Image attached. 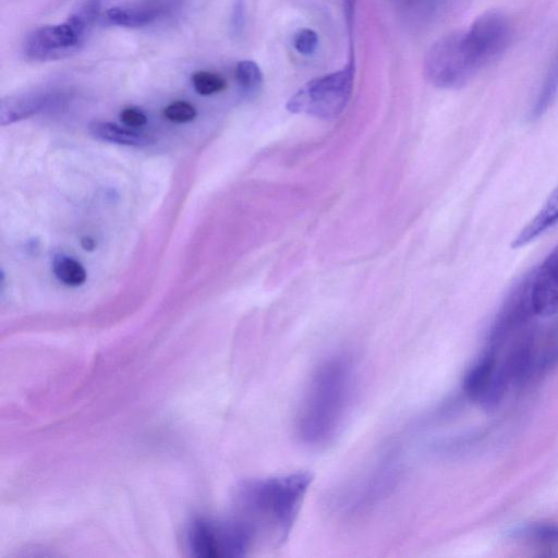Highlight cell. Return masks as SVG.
I'll use <instances>...</instances> for the list:
<instances>
[{
  "label": "cell",
  "mask_w": 558,
  "mask_h": 558,
  "mask_svg": "<svg viewBox=\"0 0 558 558\" xmlns=\"http://www.w3.org/2000/svg\"><path fill=\"white\" fill-rule=\"evenodd\" d=\"M512 24L501 12L478 16L466 31L434 43L424 58L426 80L439 88H459L499 58L512 39Z\"/></svg>",
  "instance_id": "6da1fadb"
},
{
  "label": "cell",
  "mask_w": 558,
  "mask_h": 558,
  "mask_svg": "<svg viewBox=\"0 0 558 558\" xmlns=\"http://www.w3.org/2000/svg\"><path fill=\"white\" fill-rule=\"evenodd\" d=\"M312 477L308 473L254 480L244 483L236 494L241 520L256 541L260 534L282 543L298 517Z\"/></svg>",
  "instance_id": "7a4b0ae2"
},
{
  "label": "cell",
  "mask_w": 558,
  "mask_h": 558,
  "mask_svg": "<svg viewBox=\"0 0 558 558\" xmlns=\"http://www.w3.org/2000/svg\"><path fill=\"white\" fill-rule=\"evenodd\" d=\"M353 373L342 356L324 361L314 372L296 415V433L311 446L329 441L340 427L351 397Z\"/></svg>",
  "instance_id": "3957f363"
},
{
  "label": "cell",
  "mask_w": 558,
  "mask_h": 558,
  "mask_svg": "<svg viewBox=\"0 0 558 558\" xmlns=\"http://www.w3.org/2000/svg\"><path fill=\"white\" fill-rule=\"evenodd\" d=\"M348 27L350 57L345 66L315 77L302 86L286 105L290 112L331 120L344 111L351 99L355 73L353 25Z\"/></svg>",
  "instance_id": "277c9868"
},
{
  "label": "cell",
  "mask_w": 558,
  "mask_h": 558,
  "mask_svg": "<svg viewBox=\"0 0 558 558\" xmlns=\"http://www.w3.org/2000/svg\"><path fill=\"white\" fill-rule=\"evenodd\" d=\"M100 0H87L69 19L59 24L33 31L24 43V54L31 61H53L75 53L88 27L97 19Z\"/></svg>",
  "instance_id": "5b68a950"
},
{
  "label": "cell",
  "mask_w": 558,
  "mask_h": 558,
  "mask_svg": "<svg viewBox=\"0 0 558 558\" xmlns=\"http://www.w3.org/2000/svg\"><path fill=\"white\" fill-rule=\"evenodd\" d=\"M187 548L196 557H239L252 547L254 538L238 519H197L186 531Z\"/></svg>",
  "instance_id": "8992f818"
},
{
  "label": "cell",
  "mask_w": 558,
  "mask_h": 558,
  "mask_svg": "<svg viewBox=\"0 0 558 558\" xmlns=\"http://www.w3.org/2000/svg\"><path fill=\"white\" fill-rule=\"evenodd\" d=\"M509 388L501 363L489 350L470 368L463 381L465 395L486 409L496 407Z\"/></svg>",
  "instance_id": "52a82bcc"
},
{
  "label": "cell",
  "mask_w": 558,
  "mask_h": 558,
  "mask_svg": "<svg viewBox=\"0 0 558 558\" xmlns=\"http://www.w3.org/2000/svg\"><path fill=\"white\" fill-rule=\"evenodd\" d=\"M530 298L536 316L558 315V245L531 276Z\"/></svg>",
  "instance_id": "ba28073f"
},
{
  "label": "cell",
  "mask_w": 558,
  "mask_h": 558,
  "mask_svg": "<svg viewBox=\"0 0 558 558\" xmlns=\"http://www.w3.org/2000/svg\"><path fill=\"white\" fill-rule=\"evenodd\" d=\"M54 95L37 90L2 98L0 102V121L2 125L20 121L41 111Z\"/></svg>",
  "instance_id": "9c48e42d"
},
{
  "label": "cell",
  "mask_w": 558,
  "mask_h": 558,
  "mask_svg": "<svg viewBox=\"0 0 558 558\" xmlns=\"http://www.w3.org/2000/svg\"><path fill=\"white\" fill-rule=\"evenodd\" d=\"M558 226V186L549 194L536 215L512 241L513 248L523 247Z\"/></svg>",
  "instance_id": "30bf717a"
},
{
  "label": "cell",
  "mask_w": 558,
  "mask_h": 558,
  "mask_svg": "<svg viewBox=\"0 0 558 558\" xmlns=\"http://www.w3.org/2000/svg\"><path fill=\"white\" fill-rule=\"evenodd\" d=\"M89 133L101 141L128 146H145L153 142L148 134L120 126L107 121H93L88 125Z\"/></svg>",
  "instance_id": "8fae6325"
},
{
  "label": "cell",
  "mask_w": 558,
  "mask_h": 558,
  "mask_svg": "<svg viewBox=\"0 0 558 558\" xmlns=\"http://www.w3.org/2000/svg\"><path fill=\"white\" fill-rule=\"evenodd\" d=\"M161 13L156 4L118 5L107 10V20L124 27H140L153 23Z\"/></svg>",
  "instance_id": "7c38bea8"
},
{
  "label": "cell",
  "mask_w": 558,
  "mask_h": 558,
  "mask_svg": "<svg viewBox=\"0 0 558 558\" xmlns=\"http://www.w3.org/2000/svg\"><path fill=\"white\" fill-rule=\"evenodd\" d=\"M558 94V49L547 70L544 82L536 96L531 116L533 119L542 117L551 106Z\"/></svg>",
  "instance_id": "4fadbf2b"
},
{
  "label": "cell",
  "mask_w": 558,
  "mask_h": 558,
  "mask_svg": "<svg viewBox=\"0 0 558 558\" xmlns=\"http://www.w3.org/2000/svg\"><path fill=\"white\" fill-rule=\"evenodd\" d=\"M52 271L56 278L65 286H82L87 277L84 266L73 257L59 254L52 263Z\"/></svg>",
  "instance_id": "5bb4252c"
},
{
  "label": "cell",
  "mask_w": 558,
  "mask_h": 558,
  "mask_svg": "<svg viewBox=\"0 0 558 558\" xmlns=\"http://www.w3.org/2000/svg\"><path fill=\"white\" fill-rule=\"evenodd\" d=\"M521 534L544 550L558 554V524H536L527 527Z\"/></svg>",
  "instance_id": "9a60e30c"
},
{
  "label": "cell",
  "mask_w": 558,
  "mask_h": 558,
  "mask_svg": "<svg viewBox=\"0 0 558 558\" xmlns=\"http://www.w3.org/2000/svg\"><path fill=\"white\" fill-rule=\"evenodd\" d=\"M234 76L245 94L255 93L263 82V73L259 66L252 60L240 61L235 66Z\"/></svg>",
  "instance_id": "2e32d148"
},
{
  "label": "cell",
  "mask_w": 558,
  "mask_h": 558,
  "mask_svg": "<svg viewBox=\"0 0 558 558\" xmlns=\"http://www.w3.org/2000/svg\"><path fill=\"white\" fill-rule=\"evenodd\" d=\"M194 89L203 96L219 93L226 88V81L220 75L208 72L197 71L192 75Z\"/></svg>",
  "instance_id": "e0dca14e"
},
{
  "label": "cell",
  "mask_w": 558,
  "mask_h": 558,
  "mask_svg": "<svg viewBox=\"0 0 558 558\" xmlns=\"http://www.w3.org/2000/svg\"><path fill=\"white\" fill-rule=\"evenodd\" d=\"M197 111L190 102L177 100L169 104L163 109V116L167 120L175 123L191 122L196 118Z\"/></svg>",
  "instance_id": "ac0fdd59"
},
{
  "label": "cell",
  "mask_w": 558,
  "mask_h": 558,
  "mask_svg": "<svg viewBox=\"0 0 558 558\" xmlns=\"http://www.w3.org/2000/svg\"><path fill=\"white\" fill-rule=\"evenodd\" d=\"M293 46L303 56L313 54L318 46L317 33L311 28L300 29L294 35Z\"/></svg>",
  "instance_id": "d6986e66"
},
{
  "label": "cell",
  "mask_w": 558,
  "mask_h": 558,
  "mask_svg": "<svg viewBox=\"0 0 558 558\" xmlns=\"http://www.w3.org/2000/svg\"><path fill=\"white\" fill-rule=\"evenodd\" d=\"M120 120L129 128H140L147 123V116L138 108L128 107L120 112Z\"/></svg>",
  "instance_id": "ffe728a7"
},
{
  "label": "cell",
  "mask_w": 558,
  "mask_h": 558,
  "mask_svg": "<svg viewBox=\"0 0 558 558\" xmlns=\"http://www.w3.org/2000/svg\"><path fill=\"white\" fill-rule=\"evenodd\" d=\"M245 22V4L242 0H238L231 13L230 27L233 35L241 34Z\"/></svg>",
  "instance_id": "44dd1931"
},
{
  "label": "cell",
  "mask_w": 558,
  "mask_h": 558,
  "mask_svg": "<svg viewBox=\"0 0 558 558\" xmlns=\"http://www.w3.org/2000/svg\"><path fill=\"white\" fill-rule=\"evenodd\" d=\"M81 244H82L83 248L86 250V251L94 250V247L96 245L95 241L93 239L88 238V236L83 238L82 241H81Z\"/></svg>",
  "instance_id": "7402d4cb"
}]
</instances>
